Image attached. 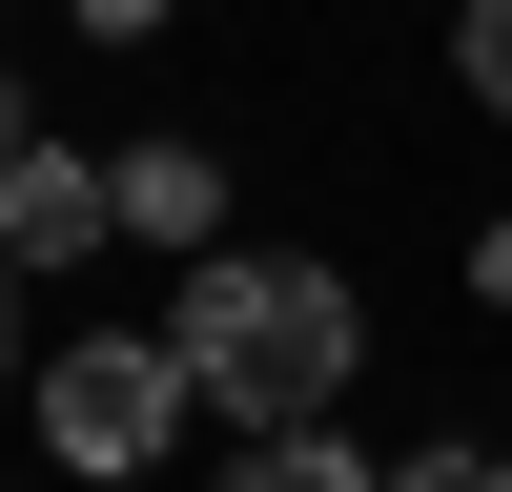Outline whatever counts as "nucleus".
I'll return each mask as SVG.
<instances>
[{
    "label": "nucleus",
    "instance_id": "obj_1",
    "mask_svg": "<svg viewBox=\"0 0 512 492\" xmlns=\"http://www.w3.org/2000/svg\"><path fill=\"white\" fill-rule=\"evenodd\" d=\"M164 349H185V390L226 410V431H328V390H349V287L308 267V246H205L185 308H164Z\"/></svg>",
    "mask_w": 512,
    "mask_h": 492
},
{
    "label": "nucleus",
    "instance_id": "obj_2",
    "mask_svg": "<svg viewBox=\"0 0 512 492\" xmlns=\"http://www.w3.org/2000/svg\"><path fill=\"white\" fill-rule=\"evenodd\" d=\"M185 349H164V328H103V349H62L41 369V451H62V472H164V431H185Z\"/></svg>",
    "mask_w": 512,
    "mask_h": 492
},
{
    "label": "nucleus",
    "instance_id": "obj_3",
    "mask_svg": "<svg viewBox=\"0 0 512 492\" xmlns=\"http://www.w3.org/2000/svg\"><path fill=\"white\" fill-rule=\"evenodd\" d=\"M103 226H123V185L82 144H21V164H0V267H62V246H103Z\"/></svg>",
    "mask_w": 512,
    "mask_h": 492
},
{
    "label": "nucleus",
    "instance_id": "obj_4",
    "mask_svg": "<svg viewBox=\"0 0 512 492\" xmlns=\"http://www.w3.org/2000/svg\"><path fill=\"white\" fill-rule=\"evenodd\" d=\"M103 185H123V226H164V246L205 267V226H226V164H205V144H123Z\"/></svg>",
    "mask_w": 512,
    "mask_h": 492
},
{
    "label": "nucleus",
    "instance_id": "obj_5",
    "mask_svg": "<svg viewBox=\"0 0 512 492\" xmlns=\"http://www.w3.org/2000/svg\"><path fill=\"white\" fill-rule=\"evenodd\" d=\"M226 492H390V472H369V451H328V431H246Z\"/></svg>",
    "mask_w": 512,
    "mask_h": 492
},
{
    "label": "nucleus",
    "instance_id": "obj_6",
    "mask_svg": "<svg viewBox=\"0 0 512 492\" xmlns=\"http://www.w3.org/2000/svg\"><path fill=\"white\" fill-rule=\"evenodd\" d=\"M451 82H472V103H512V0H472V21H451Z\"/></svg>",
    "mask_w": 512,
    "mask_h": 492
},
{
    "label": "nucleus",
    "instance_id": "obj_7",
    "mask_svg": "<svg viewBox=\"0 0 512 492\" xmlns=\"http://www.w3.org/2000/svg\"><path fill=\"white\" fill-rule=\"evenodd\" d=\"M390 492H512V472H492V451H410Z\"/></svg>",
    "mask_w": 512,
    "mask_h": 492
},
{
    "label": "nucleus",
    "instance_id": "obj_8",
    "mask_svg": "<svg viewBox=\"0 0 512 492\" xmlns=\"http://www.w3.org/2000/svg\"><path fill=\"white\" fill-rule=\"evenodd\" d=\"M62 21H82V41H144V21H164V0H62Z\"/></svg>",
    "mask_w": 512,
    "mask_h": 492
},
{
    "label": "nucleus",
    "instance_id": "obj_9",
    "mask_svg": "<svg viewBox=\"0 0 512 492\" xmlns=\"http://www.w3.org/2000/svg\"><path fill=\"white\" fill-rule=\"evenodd\" d=\"M21 144H41V123H21V82H0V164H21Z\"/></svg>",
    "mask_w": 512,
    "mask_h": 492
},
{
    "label": "nucleus",
    "instance_id": "obj_10",
    "mask_svg": "<svg viewBox=\"0 0 512 492\" xmlns=\"http://www.w3.org/2000/svg\"><path fill=\"white\" fill-rule=\"evenodd\" d=\"M0 287H21V267H0ZM0 369H21V308H0Z\"/></svg>",
    "mask_w": 512,
    "mask_h": 492
}]
</instances>
